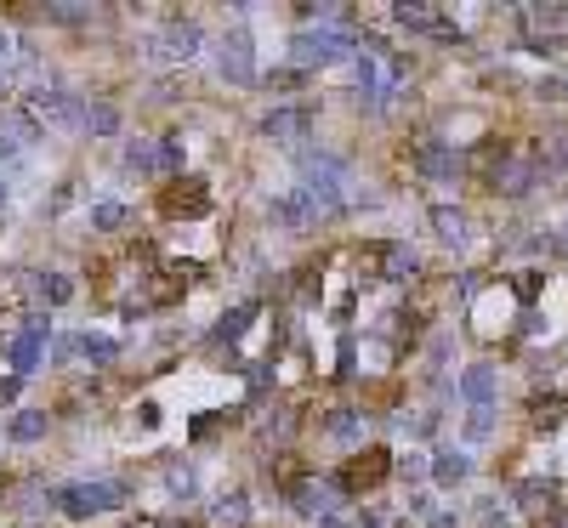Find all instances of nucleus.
Returning a JSON list of instances; mask_svg holds the SVG:
<instances>
[{
  "label": "nucleus",
  "instance_id": "7ed1b4c3",
  "mask_svg": "<svg viewBox=\"0 0 568 528\" xmlns=\"http://www.w3.org/2000/svg\"><path fill=\"white\" fill-rule=\"evenodd\" d=\"M534 182H546V165H540V148H534V142H512V148L489 165V176H483V188H489V194H506V199H523Z\"/></svg>",
  "mask_w": 568,
  "mask_h": 528
},
{
  "label": "nucleus",
  "instance_id": "f03ea898",
  "mask_svg": "<svg viewBox=\"0 0 568 528\" xmlns=\"http://www.w3.org/2000/svg\"><path fill=\"white\" fill-rule=\"evenodd\" d=\"M364 40L353 29H336V23H324V29H302V35L290 40V69L296 74H313V69H330L341 57H358Z\"/></svg>",
  "mask_w": 568,
  "mask_h": 528
},
{
  "label": "nucleus",
  "instance_id": "7c9ffc66",
  "mask_svg": "<svg viewBox=\"0 0 568 528\" xmlns=\"http://www.w3.org/2000/svg\"><path fill=\"white\" fill-rule=\"evenodd\" d=\"M296 421H302L296 409H273V415L262 421V438H267V443H279V449H284V443H290V432H296Z\"/></svg>",
  "mask_w": 568,
  "mask_h": 528
},
{
  "label": "nucleus",
  "instance_id": "c756f323",
  "mask_svg": "<svg viewBox=\"0 0 568 528\" xmlns=\"http://www.w3.org/2000/svg\"><path fill=\"white\" fill-rule=\"evenodd\" d=\"M86 131H91V137H114V131H120V108L103 103V97L86 103Z\"/></svg>",
  "mask_w": 568,
  "mask_h": 528
},
{
  "label": "nucleus",
  "instance_id": "a878e982",
  "mask_svg": "<svg viewBox=\"0 0 568 528\" xmlns=\"http://www.w3.org/2000/svg\"><path fill=\"white\" fill-rule=\"evenodd\" d=\"M91 228L97 233H125L131 228V211H125L120 199H97V205H91Z\"/></svg>",
  "mask_w": 568,
  "mask_h": 528
},
{
  "label": "nucleus",
  "instance_id": "b1692460",
  "mask_svg": "<svg viewBox=\"0 0 568 528\" xmlns=\"http://www.w3.org/2000/svg\"><path fill=\"white\" fill-rule=\"evenodd\" d=\"M35 296L46 301V307H63V301H74V279L57 273V267H46V273H35Z\"/></svg>",
  "mask_w": 568,
  "mask_h": 528
},
{
  "label": "nucleus",
  "instance_id": "aec40b11",
  "mask_svg": "<svg viewBox=\"0 0 568 528\" xmlns=\"http://www.w3.org/2000/svg\"><path fill=\"white\" fill-rule=\"evenodd\" d=\"M256 324V301H245V307H233V313H222V324L211 330V347H233L239 335Z\"/></svg>",
  "mask_w": 568,
  "mask_h": 528
},
{
  "label": "nucleus",
  "instance_id": "423d86ee",
  "mask_svg": "<svg viewBox=\"0 0 568 528\" xmlns=\"http://www.w3.org/2000/svg\"><path fill=\"white\" fill-rule=\"evenodd\" d=\"M387 477H392V455H387V449H358V455L330 477V489H336V494H370V489H381Z\"/></svg>",
  "mask_w": 568,
  "mask_h": 528
},
{
  "label": "nucleus",
  "instance_id": "ddd939ff",
  "mask_svg": "<svg viewBox=\"0 0 568 528\" xmlns=\"http://www.w3.org/2000/svg\"><path fill=\"white\" fill-rule=\"evenodd\" d=\"M35 137H40V125L29 108H0V159H18Z\"/></svg>",
  "mask_w": 568,
  "mask_h": 528
},
{
  "label": "nucleus",
  "instance_id": "4c0bfd02",
  "mask_svg": "<svg viewBox=\"0 0 568 528\" xmlns=\"http://www.w3.org/2000/svg\"><path fill=\"white\" fill-rule=\"evenodd\" d=\"M534 97H546V103H557V97H568V86H563V80H540V86H534Z\"/></svg>",
  "mask_w": 568,
  "mask_h": 528
},
{
  "label": "nucleus",
  "instance_id": "a18cd8bd",
  "mask_svg": "<svg viewBox=\"0 0 568 528\" xmlns=\"http://www.w3.org/2000/svg\"><path fill=\"white\" fill-rule=\"evenodd\" d=\"M0 205H6V176H0Z\"/></svg>",
  "mask_w": 568,
  "mask_h": 528
},
{
  "label": "nucleus",
  "instance_id": "c03bdc74",
  "mask_svg": "<svg viewBox=\"0 0 568 528\" xmlns=\"http://www.w3.org/2000/svg\"><path fill=\"white\" fill-rule=\"evenodd\" d=\"M154 528H199V523H154Z\"/></svg>",
  "mask_w": 568,
  "mask_h": 528
},
{
  "label": "nucleus",
  "instance_id": "2eb2a0df",
  "mask_svg": "<svg viewBox=\"0 0 568 528\" xmlns=\"http://www.w3.org/2000/svg\"><path fill=\"white\" fill-rule=\"evenodd\" d=\"M364 421H370V415H364L358 404H336L330 415H324V432H330L336 443H347V449H358V443H364Z\"/></svg>",
  "mask_w": 568,
  "mask_h": 528
},
{
  "label": "nucleus",
  "instance_id": "5701e85b",
  "mask_svg": "<svg viewBox=\"0 0 568 528\" xmlns=\"http://www.w3.org/2000/svg\"><path fill=\"white\" fill-rule=\"evenodd\" d=\"M125 171L160 176V142H154V137H131V142H125Z\"/></svg>",
  "mask_w": 568,
  "mask_h": 528
},
{
  "label": "nucleus",
  "instance_id": "412c9836",
  "mask_svg": "<svg viewBox=\"0 0 568 528\" xmlns=\"http://www.w3.org/2000/svg\"><path fill=\"white\" fill-rule=\"evenodd\" d=\"M432 477H438L444 489L466 483V477H472V455H461V449H438V455H432Z\"/></svg>",
  "mask_w": 568,
  "mask_h": 528
},
{
  "label": "nucleus",
  "instance_id": "0eeeda50",
  "mask_svg": "<svg viewBox=\"0 0 568 528\" xmlns=\"http://www.w3.org/2000/svg\"><path fill=\"white\" fill-rule=\"evenodd\" d=\"M199 52H205L199 18H171L160 35L148 40V57H154V63H188V57H199Z\"/></svg>",
  "mask_w": 568,
  "mask_h": 528
},
{
  "label": "nucleus",
  "instance_id": "a19ab883",
  "mask_svg": "<svg viewBox=\"0 0 568 528\" xmlns=\"http://www.w3.org/2000/svg\"><path fill=\"white\" fill-rule=\"evenodd\" d=\"M6 97H12V69L0 63V108H6Z\"/></svg>",
  "mask_w": 568,
  "mask_h": 528
},
{
  "label": "nucleus",
  "instance_id": "4468645a",
  "mask_svg": "<svg viewBox=\"0 0 568 528\" xmlns=\"http://www.w3.org/2000/svg\"><path fill=\"white\" fill-rule=\"evenodd\" d=\"M495 392H500V375H495V364H466V375H461V398L472 409H495Z\"/></svg>",
  "mask_w": 568,
  "mask_h": 528
},
{
  "label": "nucleus",
  "instance_id": "f8f14e48",
  "mask_svg": "<svg viewBox=\"0 0 568 528\" xmlns=\"http://www.w3.org/2000/svg\"><path fill=\"white\" fill-rule=\"evenodd\" d=\"M409 159H415V171H421L426 182H449V176L466 171V159L455 154V148H444V142H432V137L415 142V148H409Z\"/></svg>",
  "mask_w": 568,
  "mask_h": 528
},
{
  "label": "nucleus",
  "instance_id": "6ab92c4d",
  "mask_svg": "<svg viewBox=\"0 0 568 528\" xmlns=\"http://www.w3.org/2000/svg\"><path fill=\"white\" fill-rule=\"evenodd\" d=\"M46 426H52L46 409H18V415L6 421V438H12V443H40V438H46Z\"/></svg>",
  "mask_w": 568,
  "mask_h": 528
},
{
  "label": "nucleus",
  "instance_id": "e433bc0d",
  "mask_svg": "<svg viewBox=\"0 0 568 528\" xmlns=\"http://www.w3.org/2000/svg\"><path fill=\"white\" fill-rule=\"evenodd\" d=\"M296 86H307V74H296V69H279V74H267V91H296Z\"/></svg>",
  "mask_w": 568,
  "mask_h": 528
},
{
  "label": "nucleus",
  "instance_id": "de8ad7c7",
  "mask_svg": "<svg viewBox=\"0 0 568 528\" xmlns=\"http://www.w3.org/2000/svg\"><path fill=\"white\" fill-rule=\"evenodd\" d=\"M563 86H568V80H563Z\"/></svg>",
  "mask_w": 568,
  "mask_h": 528
},
{
  "label": "nucleus",
  "instance_id": "1a4fd4ad",
  "mask_svg": "<svg viewBox=\"0 0 568 528\" xmlns=\"http://www.w3.org/2000/svg\"><path fill=\"white\" fill-rule=\"evenodd\" d=\"M319 125V114H313V103H273L262 114V137L267 142H284V148H296V142L307 137Z\"/></svg>",
  "mask_w": 568,
  "mask_h": 528
},
{
  "label": "nucleus",
  "instance_id": "37998d69",
  "mask_svg": "<svg viewBox=\"0 0 568 528\" xmlns=\"http://www.w3.org/2000/svg\"><path fill=\"white\" fill-rule=\"evenodd\" d=\"M432 528H455V517H449V511H444V517H432Z\"/></svg>",
  "mask_w": 568,
  "mask_h": 528
},
{
  "label": "nucleus",
  "instance_id": "39448f33",
  "mask_svg": "<svg viewBox=\"0 0 568 528\" xmlns=\"http://www.w3.org/2000/svg\"><path fill=\"white\" fill-rule=\"evenodd\" d=\"M216 74H222L228 86H256V46H250L245 18H239L228 35L216 40Z\"/></svg>",
  "mask_w": 568,
  "mask_h": 528
},
{
  "label": "nucleus",
  "instance_id": "58836bf2",
  "mask_svg": "<svg viewBox=\"0 0 568 528\" xmlns=\"http://www.w3.org/2000/svg\"><path fill=\"white\" fill-rule=\"evenodd\" d=\"M18 392H23V381L18 375H6V381H0V404H18Z\"/></svg>",
  "mask_w": 568,
  "mask_h": 528
},
{
  "label": "nucleus",
  "instance_id": "9b49d317",
  "mask_svg": "<svg viewBox=\"0 0 568 528\" xmlns=\"http://www.w3.org/2000/svg\"><path fill=\"white\" fill-rule=\"evenodd\" d=\"M330 477H296V483H290V489H284V500H290V511H296V517H313V523H319V517H330V506H336V500H330Z\"/></svg>",
  "mask_w": 568,
  "mask_h": 528
},
{
  "label": "nucleus",
  "instance_id": "f3484780",
  "mask_svg": "<svg viewBox=\"0 0 568 528\" xmlns=\"http://www.w3.org/2000/svg\"><path fill=\"white\" fill-rule=\"evenodd\" d=\"M381 279H392V284L421 279V256L409 245H381Z\"/></svg>",
  "mask_w": 568,
  "mask_h": 528
},
{
  "label": "nucleus",
  "instance_id": "dca6fc26",
  "mask_svg": "<svg viewBox=\"0 0 568 528\" xmlns=\"http://www.w3.org/2000/svg\"><path fill=\"white\" fill-rule=\"evenodd\" d=\"M392 23L409 29V35H438V29H444L438 6H426V0H398V6H392Z\"/></svg>",
  "mask_w": 568,
  "mask_h": 528
},
{
  "label": "nucleus",
  "instance_id": "20e7f679",
  "mask_svg": "<svg viewBox=\"0 0 568 528\" xmlns=\"http://www.w3.org/2000/svg\"><path fill=\"white\" fill-rule=\"evenodd\" d=\"M29 114H35V125H46V131H86V103L74 97L69 86H35L29 91Z\"/></svg>",
  "mask_w": 568,
  "mask_h": 528
},
{
  "label": "nucleus",
  "instance_id": "79ce46f5",
  "mask_svg": "<svg viewBox=\"0 0 568 528\" xmlns=\"http://www.w3.org/2000/svg\"><path fill=\"white\" fill-rule=\"evenodd\" d=\"M319 528H353V523H347V517H336V511H330V517H319Z\"/></svg>",
  "mask_w": 568,
  "mask_h": 528
},
{
  "label": "nucleus",
  "instance_id": "72a5a7b5",
  "mask_svg": "<svg viewBox=\"0 0 568 528\" xmlns=\"http://www.w3.org/2000/svg\"><path fill=\"white\" fill-rule=\"evenodd\" d=\"M228 421H233L228 409H216V415H199V421L188 426V438H194V443H211V438H216V432H222Z\"/></svg>",
  "mask_w": 568,
  "mask_h": 528
},
{
  "label": "nucleus",
  "instance_id": "a211bd4d",
  "mask_svg": "<svg viewBox=\"0 0 568 528\" xmlns=\"http://www.w3.org/2000/svg\"><path fill=\"white\" fill-rule=\"evenodd\" d=\"M6 358H12V375H35L40 370V358H46V341H40V335H23L18 330V341H12V347H6Z\"/></svg>",
  "mask_w": 568,
  "mask_h": 528
},
{
  "label": "nucleus",
  "instance_id": "ea45409f",
  "mask_svg": "<svg viewBox=\"0 0 568 528\" xmlns=\"http://www.w3.org/2000/svg\"><path fill=\"white\" fill-rule=\"evenodd\" d=\"M137 421L154 432V426H160V404H137Z\"/></svg>",
  "mask_w": 568,
  "mask_h": 528
},
{
  "label": "nucleus",
  "instance_id": "9d476101",
  "mask_svg": "<svg viewBox=\"0 0 568 528\" xmlns=\"http://www.w3.org/2000/svg\"><path fill=\"white\" fill-rule=\"evenodd\" d=\"M211 211V188H205V176H171L160 194V216H205Z\"/></svg>",
  "mask_w": 568,
  "mask_h": 528
},
{
  "label": "nucleus",
  "instance_id": "cd10ccee",
  "mask_svg": "<svg viewBox=\"0 0 568 528\" xmlns=\"http://www.w3.org/2000/svg\"><path fill=\"white\" fill-rule=\"evenodd\" d=\"M432 228H438L444 245H466V211H455V205H438V211H432Z\"/></svg>",
  "mask_w": 568,
  "mask_h": 528
},
{
  "label": "nucleus",
  "instance_id": "393cba45",
  "mask_svg": "<svg viewBox=\"0 0 568 528\" xmlns=\"http://www.w3.org/2000/svg\"><path fill=\"white\" fill-rule=\"evenodd\" d=\"M74 347H80V358H91V364H97V370H103V364H114V358H120V341H114V335H74Z\"/></svg>",
  "mask_w": 568,
  "mask_h": 528
},
{
  "label": "nucleus",
  "instance_id": "6e6552de",
  "mask_svg": "<svg viewBox=\"0 0 568 528\" xmlns=\"http://www.w3.org/2000/svg\"><path fill=\"white\" fill-rule=\"evenodd\" d=\"M267 216H273V228H284V233H313L324 222V211L313 205L307 188H284V194H273L267 199Z\"/></svg>",
  "mask_w": 568,
  "mask_h": 528
},
{
  "label": "nucleus",
  "instance_id": "2f4dec72",
  "mask_svg": "<svg viewBox=\"0 0 568 528\" xmlns=\"http://www.w3.org/2000/svg\"><path fill=\"white\" fill-rule=\"evenodd\" d=\"M512 290H517V301H534L540 290H546V267H523L512 279Z\"/></svg>",
  "mask_w": 568,
  "mask_h": 528
},
{
  "label": "nucleus",
  "instance_id": "4be33fe9",
  "mask_svg": "<svg viewBox=\"0 0 568 528\" xmlns=\"http://www.w3.org/2000/svg\"><path fill=\"white\" fill-rule=\"evenodd\" d=\"M160 477H165V489L177 494V500H194L199 477H194V466H188L182 455H165V460H160Z\"/></svg>",
  "mask_w": 568,
  "mask_h": 528
},
{
  "label": "nucleus",
  "instance_id": "c85d7f7f",
  "mask_svg": "<svg viewBox=\"0 0 568 528\" xmlns=\"http://www.w3.org/2000/svg\"><path fill=\"white\" fill-rule=\"evenodd\" d=\"M182 165H188V142H182V131H165L160 137V176H182Z\"/></svg>",
  "mask_w": 568,
  "mask_h": 528
},
{
  "label": "nucleus",
  "instance_id": "49530a36",
  "mask_svg": "<svg viewBox=\"0 0 568 528\" xmlns=\"http://www.w3.org/2000/svg\"><path fill=\"white\" fill-rule=\"evenodd\" d=\"M489 528H506V523H489Z\"/></svg>",
  "mask_w": 568,
  "mask_h": 528
},
{
  "label": "nucleus",
  "instance_id": "473e14b6",
  "mask_svg": "<svg viewBox=\"0 0 568 528\" xmlns=\"http://www.w3.org/2000/svg\"><path fill=\"white\" fill-rule=\"evenodd\" d=\"M46 18L52 23H91V6H69V0H46Z\"/></svg>",
  "mask_w": 568,
  "mask_h": 528
},
{
  "label": "nucleus",
  "instance_id": "bb28decb",
  "mask_svg": "<svg viewBox=\"0 0 568 528\" xmlns=\"http://www.w3.org/2000/svg\"><path fill=\"white\" fill-rule=\"evenodd\" d=\"M211 523L216 528H245L250 523V500L245 494H222V500L211 506Z\"/></svg>",
  "mask_w": 568,
  "mask_h": 528
},
{
  "label": "nucleus",
  "instance_id": "09e8293b",
  "mask_svg": "<svg viewBox=\"0 0 568 528\" xmlns=\"http://www.w3.org/2000/svg\"><path fill=\"white\" fill-rule=\"evenodd\" d=\"M563 239H568V233H563Z\"/></svg>",
  "mask_w": 568,
  "mask_h": 528
},
{
  "label": "nucleus",
  "instance_id": "c9c22d12",
  "mask_svg": "<svg viewBox=\"0 0 568 528\" xmlns=\"http://www.w3.org/2000/svg\"><path fill=\"white\" fill-rule=\"evenodd\" d=\"M489 432H495V409H472V421H466V438L483 443Z\"/></svg>",
  "mask_w": 568,
  "mask_h": 528
},
{
  "label": "nucleus",
  "instance_id": "f704fd0d",
  "mask_svg": "<svg viewBox=\"0 0 568 528\" xmlns=\"http://www.w3.org/2000/svg\"><path fill=\"white\" fill-rule=\"evenodd\" d=\"M534 426H557V421H563V398H551V392H546V398H534Z\"/></svg>",
  "mask_w": 568,
  "mask_h": 528
},
{
  "label": "nucleus",
  "instance_id": "f257e3e1",
  "mask_svg": "<svg viewBox=\"0 0 568 528\" xmlns=\"http://www.w3.org/2000/svg\"><path fill=\"white\" fill-rule=\"evenodd\" d=\"M131 500V483L125 477H91V483H69V489H52V511L74 517V523H91V517H108Z\"/></svg>",
  "mask_w": 568,
  "mask_h": 528
}]
</instances>
